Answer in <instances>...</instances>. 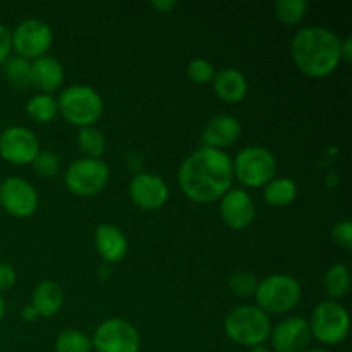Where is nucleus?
<instances>
[{
  "label": "nucleus",
  "instance_id": "obj_1",
  "mask_svg": "<svg viewBox=\"0 0 352 352\" xmlns=\"http://www.w3.org/2000/svg\"><path fill=\"white\" fill-rule=\"evenodd\" d=\"M234 181L232 158L222 150L201 146L181 164L177 182L186 198L195 203H213L222 198Z\"/></svg>",
  "mask_w": 352,
  "mask_h": 352
},
{
  "label": "nucleus",
  "instance_id": "obj_2",
  "mask_svg": "<svg viewBox=\"0 0 352 352\" xmlns=\"http://www.w3.org/2000/svg\"><path fill=\"white\" fill-rule=\"evenodd\" d=\"M340 38L322 26L301 28L291 41L296 67L309 78H327L339 69Z\"/></svg>",
  "mask_w": 352,
  "mask_h": 352
},
{
  "label": "nucleus",
  "instance_id": "obj_3",
  "mask_svg": "<svg viewBox=\"0 0 352 352\" xmlns=\"http://www.w3.org/2000/svg\"><path fill=\"white\" fill-rule=\"evenodd\" d=\"M226 336L232 342L244 347L263 346L272 333V322L267 313L261 311L258 306L244 305L234 308L223 322Z\"/></svg>",
  "mask_w": 352,
  "mask_h": 352
},
{
  "label": "nucleus",
  "instance_id": "obj_4",
  "mask_svg": "<svg viewBox=\"0 0 352 352\" xmlns=\"http://www.w3.org/2000/svg\"><path fill=\"white\" fill-rule=\"evenodd\" d=\"M58 113L72 126L91 127L103 113V100L96 89L86 85L69 86L57 100Z\"/></svg>",
  "mask_w": 352,
  "mask_h": 352
},
{
  "label": "nucleus",
  "instance_id": "obj_5",
  "mask_svg": "<svg viewBox=\"0 0 352 352\" xmlns=\"http://www.w3.org/2000/svg\"><path fill=\"white\" fill-rule=\"evenodd\" d=\"M302 296L301 284L292 275L275 274L258 282L254 298L258 308L267 315H284L299 305Z\"/></svg>",
  "mask_w": 352,
  "mask_h": 352
},
{
  "label": "nucleus",
  "instance_id": "obj_6",
  "mask_svg": "<svg viewBox=\"0 0 352 352\" xmlns=\"http://www.w3.org/2000/svg\"><path fill=\"white\" fill-rule=\"evenodd\" d=\"M234 177L248 188H265L277 174L274 153L263 146H248L232 160Z\"/></svg>",
  "mask_w": 352,
  "mask_h": 352
},
{
  "label": "nucleus",
  "instance_id": "obj_7",
  "mask_svg": "<svg viewBox=\"0 0 352 352\" xmlns=\"http://www.w3.org/2000/svg\"><path fill=\"white\" fill-rule=\"evenodd\" d=\"M311 337L325 346H339L349 336V313L340 302H320L309 322Z\"/></svg>",
  "mask_w": 352,
  "mask_h": 352
},
{
  "label": "nucleus",
  "instance_id": "obj_8",
  "mask_svg": "<svg viewBox=\"0 0 352 352\" xmlns=\"http://www.w3.org/2000/svg\"><path fill=\"white\" fill-rule=\"evenodd\" d=\"M109 165L95 158H81L72 162L64 175L69 191L79 198L100 195L109 182Z\"/></svg>",
  "mask_w": 352,
  "mask_h": 352
},
{
  "label": "nucleus",
  "instance_id": "obj_9",
  "mask_svg": "<svg viewBox=\"0 0 352 352\" xmlns=\"http://www.w3.org/2000/svg\"><path fill=\"white\" fill-rule=\"evenodd\" d=\"M96 352H140L141 337L133 323L122 318H110L100 323L91 337Z\"/></svg>",
  "mask_w": 352,
  "mask_h": 352
},
{
  "label": "nucleus",
  "instance_id": "obj_10",
  "mask_svg": "<svg viewBox=\"0 0 352 352\" xmlns=\"http://www.w3.org/2000/svg\"><path fill=\"white\" fill-rule=\"evenodd\" d=\"M10 38L12 50H16V54L26 60H36L47 55L54 43L52 28L40 19H26L19 23L10 33Z\"/></svg>",
  "mask_w": 352,
  "mask_h": 352
},
{
  "label": "nucleus",
  "instance_id": "obj_11",
  "mask_svg": "<svg viewBox=\"0 0 352 352\" xmlns=\"http://www.w3.org/2000/svg\"><path fill=\"white\" fill-rule=\"evenodd\" d=\"M40 153V143L28 127L10 126L0 134V157L14 165H30Z\"/></svg>",
  "mask_w": 352,
  "mask_h": 352
},
{
  "label": "nucleus",
  "instance_id": "obj_12",
  "mask_svg": "<svg viewBox=\"0 0 352 352\" xmlns=\"http://www.w3.org/2000/svg\"><path fill=\"white\" fill-rule=\"evenodd\" d=\"M0 205L9 215L28 219L38 208V192L21 177H9L0 184Z\"/></svg>",
  "mask_w": 352,
  "mask_h": 352
},
{
  "label": "nucleus",
  "instance_id": "obj_13",
  "mask_svg": "<svg viewBox=\"0 0 352 352\" xmlns=\"http://www.w3.org/2000/svg\"><path fill=\"white\" fill-rule=\"evenodd\" d=\"M129 198L138 208L144 212H155L168 201V186L157 174L141 172L136 174L129 182Z\"/></svg>",
  "mask_w": 352,
  "mask_h": 352
},
{
  "label": "nucleus",
  "instance_id": "obj_14",
  "mask_svg": "<svg viewBox=\"0 0 352 352\" xmlns=\"http://www.w3.org/2000/svg\"><path fill=\"white\" fill-rule=\"evenodd\" d=\"M270 340L275 352H305L311 342L309 322L302 316H289L272 327Z\"/></svg>",
  "mask_w": 352,
  "mask_h": 352
},
{
  "label": "nucleus",
  "instance_id": "obj_15",
  "mask_svg": "<svg viewBox=\"0 0 352 352\" xmlns=\"http://www.w3.org/2000/svg\"><path fill=\"white\" fill-rule=\"evenodd\" d=\"M254 215H256V206L250 192L243 189H229L220 198V217L229 229H246L253 223Z\"/></svg>",
  "mask_w": 352,
  "mask_h": 352
},
{
  "label": "nucleus",
  "instance_id": "obj_16",
  "mask_svg": "<svg viewBox=\"0 0 352 352\" xmlns=\"http://www.w3.org/2000/svg\"><path fill=\"white\" fill-rule=\"evenodd\" d=\"M241 133H243V126L236 117L220 113V116L212 117L203 127V146L223 150L227 146H232L241 138Z\"/></svg>",
  "mask_w": 352,
  "mask_h": 352
},
{
  "label": "nucleus",
  "instance_id": "obj_17",
  "mask_svg": "<svg viewBox=\"0 0 352 352\" xmlns=\"http://www.w3.org/2000/svg\"><path fill=\"white\" fill-rule=\"evenodd\" d=\"M95 248L105 263H119L127 254V239L112 223H102L95 230Z\"/></svg>",
  "mask_w": 352,
  "mask_h": 352
},
{
  "label": "nucleus",
  "instance_id": "obj_18",
  "mask_svg": "<svg viewBox=\"0 0 352 352\" xmlns=\"http://www.w3.org/2000/svg\"><path fill=\"white\" fill-rule=\"evenodd\" d=\"M31 76H33V86H36L45 95H52L64 82V65L55 57L43 55L31 62Z\"/></svg>",
  "mask_w": 352,
  "mask_h": 352
},
{
  "label": "nucleus",
  "instance_id": "obj_19",
  "mask_svg": "<svg viewBox=\"0 0 352 352\" xmlns=\"http://www.w3.org/2000/svg\"><path fill=\"white\" fill-rule=\"evenodd\" d=\"M217 96L226 103H239L248 95V79L234 67H223L215 72L212 81Z\"/></svg>",
  "mask_w": 352,
  "mask_h": 352
},
{
  "label": "nucleus",
  "instance_id": "obj_20",
  "mask_svg": "<svg viewBox=\"0 0 352 352\" xmlns=\"http://www.w3.org/2000/svg\"><path fill=\"white\" fill-rule=\"evenodd\" d=\"M30 305L36 309L38 316H41V318H52L64 306V291H62V287L57 282L45 280L36 285Z\"/></svg>",
  "mask_w": 352,
  "mask_h": 352
},
{
  "label": "nucleus",
  "instance_id": "obj_21",
  "mask_svg": "<svg viewBox=\"0 0 352 352\" xmlns=\"http://www.w3.org/2000/svg\"><path fill=\"white\" fill-rule=\"evenodd\" d=\"M265 201L274 208H284L298 198V184L289 177H275L265 186Z\"/></svg>",
  "mask_w": 352,
  "mask_h": 352
},
{
  "label": "nucleus",
  "instance_id": "obj_22",
  "mask_svg": "<svg viewBox=\"0 0 352 352\" xmlns=\"http://www.w3.org/2000/svg\"><path fill=\"white\" fill-rule=\"evenodd\" d=\"M323 287L329 294L330 301L344 298L349 292L351 287V270L347 265L336 263L327 270L325 278H323Z\"/></svg>",
  "mask_w": 352,
  "mask_h": 352
},
{
  "label": "nucleus",
  "instance_id": "obj_23",
  "mask_svg": "<svg viewBox=\"0 0 352 352\" xmlns=\"http://www.w3.org/2000/svg\"><path fill=\"white\" fill-rule=\"evenodd\" d=\"M26 113L33 122H38V124L52 122L58 113L57 100H55L52 95L38 93V95L31 96V98L28 100Z\"/></svg>",
  "mask_w": 352,
  "mask_h": 352
},
{
  "label": "nucleus",
  "instance_id": "obj_24",
  "mask_svg": "<svg viewBox=\"0 0 352 352\" xmlns=\"http://www.w3.org/2000/svg\"><path fill=\"white\" fill-rule=\"evenodd\" d=\"M2 65L7 81H9L14 88L26 89L30 88V86H33V76H31L30 60L19 57V55H10Z\"/></svg>",
  "mask_w": 352,
  "mask_h": 352
},
{
  "label": "nucleus",
  "instance_id": "obj_25",
  "mask_svg": "<svg viewBox=\"0 0 352 352\" xmlns=\"http://www.w3.org/2000/svg\"><path fill=\"white\" fill-rule=\"evenodd\" d=\"M76 144H78L79 151L85 155V158L100 160V157L105 153V136L102 134V131L93 126L79 129L78 136H76Z\"/></svg>",
  "mask_w": 352,
  "mask_h": 352
},
{
  "label": "nucleus",
  "instance_id": "obj_26",
  "mask_svg": "<svg viewBox=\"0 0 352 352\" xmlns=\"http://www.w3.org/2000/svg\"><path fill=\"white\" fill-rule=\"evenodd\" d=\"M91 339L78 329H67L58 333L55 352H91Z\"/></svg>",
  "mask_w": 352,
  "mask_h": 352
},
{
  "label": "nucleus",
  "instance_id": "obj_27",
  "mask_svg": "<svg viewBox=\"0 0 352 352\" xmlns=\"http://www.w3.org/2000/svg\"><path fill=\"white\" fill-rule=\"evenodd\" d=\"M306 10H308L306 0H278L275 3V16H277V19L280 23L289 24V26L301 23Z\"/></svg>",
  "mask_w": 352,
  "mask_h": 352
},
{
  "label": "nucleus",
  "instance_id": "obj_28",
  "mask_svg": "<svg viewBox=\"0 0 352 352\" xmlns=\"http://www.w3.org/2000/svg\"><path fill=\"white\" fill-rule=\"evenodd\" d=\"M31 165H33V170L45 179L57 177L58 172H60V158H58L57 153L50 150H40V153L34 157Z\"/></svg>",
  "mask_w": 352,
  "mask_h": 352
},
{
  "label": "nucleus",
  "instance_id": "obj_29",
  "mask_svg": "<svg viewBox=\"0 0 352 352\" xmlns=\"http://www.w3.org/2000/svg\"><path fill=\"white\" fill-rule=\"evenodd\" d=\"M215 67L206 58H195L189 62L188 65V78L191 79L195 85H208L215 78Z\"/></svg>",
  "mask_w": 352,
  "mask_h": 352
},
{
  "label": "nucleus",
  "instance_id": "obj_30",
  "mask_svg": "<svg viewBox=\"0 0 352 352\" xmlns=\"http://www.w3.org/2000/svg\"><path fill=\"white\" fill-rule=\"evenodd\" d=\"M258 280L251 272H236L229 278V289L236 296H251L256 291Z\"/></svg>",
  "mask_w": 352,
  "mask_h": 352
},
{
  "label": "nucleus",
  "instance_id": "obj_31",
  "mask_svg": "<svg viewBox=\"0 0 352 352\" xmlns=\"http://www.w3.org/2000/svg\"><path fill=\"white\" fill-rule=\"evenodd\" d=\"M332 239L333 243L344 251H349L352 248V222L351 220H340L336 223L332 229Z\"/></svg>",
  "mask_w": 352,
  "mask_h": 352
},
{
  "label": "nucleus",
  "instance_id": "obj_32",
  "mask_svg": "<svg viewBox=\"0 0 352 352\" xmlns=\"http://www.w3.org/2000/svg\"><path fill=\"white\" fill-rule=\"evenodd\" d=\"M16 280H17L16 270H14L10 265L0 263V294H2L3 291L12 289L14 285H16Z\"/></svg>",
  "mask_w": 352,
  "mask_h": 352
},
{
  "label": "nucleus",
  "instance_id": "obj_33",
  "mask_svg": "<svg viewBox=\"0 0 352 352\" xmlns=\"http://www.w3.org/2000/svg\"><path fill=\"white\" fill-rule=\"evenodd\" d=\"M12 52V38H10V31L6 24L0 23V64L10 57Z\"/></svg>",
  "mask_w": 352,
  "mask_h": 352
},
{
  "label": "nucleus",
  "instance_id": "obj_34",
  "mask_svg": "<svg viewBox=\"0 0 352 352\" xmlns=\"http://www.w3.org/2000/svg\"><path fill=\"white\" fill-rule=\"evenodd\" d=\"M150 7L157 14H167L177 7V2H172V0H155V2L150 3Z\"/></svg>",
  "mask_w": 352,
  "mask_h": 352
},
{
  "label": "nucleus",
  "instance_id": "obj_35",
  "mask_svg": "<svg viewBox=\"0 0 352 352\" xmlns=\"http://www.w3.org/2000/svg\"><path fill=\"white\" fill-rule=\"evenodd\" d=\"M340 57L342 60L351 62L352 60V38L347 36L346 40L340 41Z\"/></svg>",
  "mask_w": 352,
  "mask_h": 352
},
{
  "label": "nucleus",
  "instance_id": "obj_36",
  "mask_svg": "<svg viewBox=\"0 0 352 352\" xmlns=\"http://www.w3.org/2000/svg\"><path fill=\"white\" fill-rule=\"evenodd\" d=\"M23 318L26 320V322H34V320L40 318V316H38L36 309H34L33 306L28 305V306H24V308H23Z\"/></svg>",
  "mask_w": 352,
  "mask_h": 352
},
{
  "label": "nucleus",
  "instance_id": "obj_37",
  "mask_svg": "<svg viewBox=\"0 0 352 352\" xmlns=\"http://www.w3.org/2000/svg\"><path fill=\"white\" fill-rule=\"evenodd\" d=\"M3 315H6V301H3L2 294H0V322H2Z\"/></svg>",
  "mask_w": 352,
  "mask_h": 352
},
{
  "label": "nucleus",
  "instance_id": "obj_38",
  "mask_svg": "<svg viewBox=\"0 0 352 352\" xmlns=\"http://www.w3.org/2000/svg\"><path fill=\"white\" fill-rule=\"evenodd\" d=\"M250 352H274V351H270L268 347H265V346H258V347H253Z\"/></svg>",
  "mask_w": 352,
  "mask_h": 352
},
{
  "label": "nucleus",
  "instance_id": "obj_39",
  "mask_svg": "<svg viewBox=\"0 0 352 352\" xmlns=\"http://www.w3.org/2000/svg\"><path fill=\"white\" fill-rule=\"evenodd\" d=\"M305 352H329L325 347H313V349H306Z\"/></svg>",
  "mask_w": 352,
  "mask_h": 352
}]
</instances>
